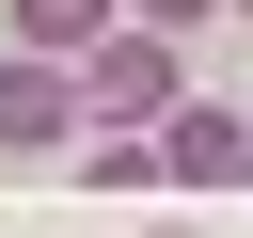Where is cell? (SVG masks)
I'll use <instances>...</instances> for the list:
<instances>
[{
    "mask_svg": "<svg viewBox=\"0 0 253 238\" xmlns=\"http://www.w3.org/2000/svg\"><path fill=\"white\" fill-rule=\"evenodd\" d=\"M79 111H174V32H142V16H111L95 48H79Z\"/></svg>",
    "mask_w": 253,
    "mask_h": 238,
    "instance_id": "cell-1",
    "label": "cell"
},
{
    "mask_svg": "<svg viewBox=\"0 0 253 238\" xmlns=\"http://www.w3.org/2000/svg\"><path fill=\"white\" fill-rule=\"evenodd\" d=\"M237 16H253V0H237Z\"/></svg>",
    "mask_w": 253,
    "mask_h": 238,
    "instance_id": "cell-7",
    "label": "cell"
},
{
    "mask_svg": "<svg viewBox=\"0 0 253 238\" xmlns=\"http://www.w3.org/2000/svg\"><path fill=\"white\" fill-rule=\"evenodd\" d=\"M158 175H190V190H237V175H253V127L174 95V127H158Z\"/></svg>",
    "mask_w": 253,
    "mask_h": 238,
    "instance_id": "cell-3",
    "label": "cell"
},
{
    "mask_svg": "<svg viewBox=\"0 0 253 238\" xmlns=\"http://www.w3.org/2000/svg\"><path fill=\"white\" fill-rule=\"evenodd\" d=\"M111 0H16V48H95Z\"/></svg>",
    "mask_w": 253,
    "mask_h": 238,
    "instance_id": "cell-4",
    "label": "cell"
},
{
    "mask_svg": "<svg viewBox=\"0 0 253 238\" xmlns=\"http://www.w3.org/2000/svg\"><path fill=\"white\" fill-rule=\"evenodd\" d=\"M63 127H79V79L63 63H0V159H63Z\"/></svg>",
    "mask_w": 253,
    "mask_h": 238,
    "instance_id": "cell-2",
    "label": "cell"
},
{
    "mask_svg": "<svg viewBox=\"0 0 253 238\" xmlns=\"http://www.w3.org/2000/svg\"><path fill=\"white\" fill-rule=\"evenodd\" d=\"M126 16H142V32H190V16H206V0H126Z\"/></svg>",
    "mask_w": 253,
    "mask_h": 238,
    "instance_id": "cell-6",
    "label": "cell"
},
{
    "mask_svg": "<svg viewBox=\"0 0 253 238\" xmlns=\"http://www.w3.org/2000/svg\"><path fill=\"white\" fill-rule=\"evenodd\" d=\"M79 175H95V190H142V175H158V127H111V143H79Z\"/></svg>",
    "mask_w": 253,
    "mask_h": 238,
    "instance_id": "cell-5",
    "label": "cell"
}]
</instances>
